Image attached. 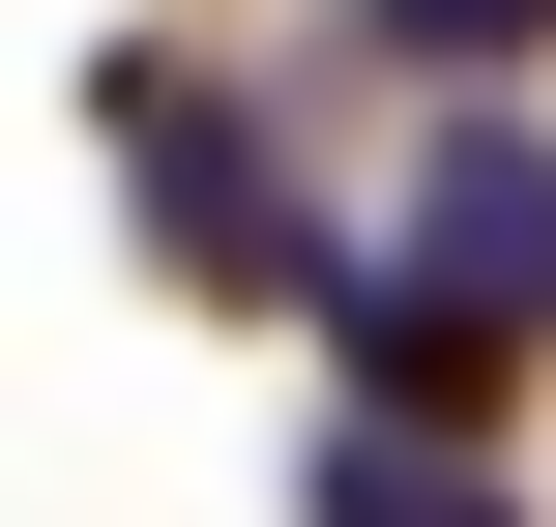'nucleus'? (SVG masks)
I'll use <instances>...</instances> for the list:
<instances>
[{"label": "nucleus", "mask_w": 556, "mask_h": 527, "mask_svg": "<svg viewBox=\"0 0 556 527\" xmlns=\"http://www.w3.org/2000/svg\"><path fill=\"white\" fill-rule=\"evenodd\" d=\"M117 205H147L176 264H235V293H293V323L352 293V235L293 205V147H264V117H205V59H117Z\"/></svg>", "instance_id": "obj_1"}, {"label": "nucleus", "mask_w": 556, "mask_h": 527, "mask_svg": "<svg viewBox=\"0 0 556 527\" xmlns=\"http://www.w3.org/2000/svg\"><path fill=\"white\" fill-rule=\"evenodd\" d=\"M293 527H528V499H498V440H410V411H323V440H293Z\"/></svg>", "instance_id": "obj_3"}, {"label": "nucleus", "mask_w": 556, "mask_h": 527, "mask_svg": "<svg viewBox=\"0 0 556 527\" xmlns=\"http://www.w3.org/2000/svg\"><path fill=\"white\" fill-rule=\"evenodd\" d=\"M352 29H381V59H440V88H498V59H528L556 0H352Z\"/></svg>", "instance_id": "obj_4"}, {"label": "nucleus", "mask_w": 556, "mask_h": 527, "mask_svg": "<svg viewBox=\"0 0 556 527\" xmlns=\"http://www.w3.org/2000/svg\"><path fill=\"white\" fill-rule=\"evenodd\" d=\"M410 293H469L498 352L556 323V117L528 88H440V147H410Z\"/></svg>", "instance_id": "obj_2"}]
</instances>
